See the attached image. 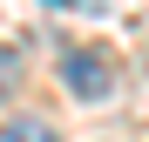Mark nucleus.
<instances>
[{
  "instance_id": "f257e3e1",
  "label": "nucleus",
  "mask_w": 149,
  "mask_h": 142,
  "mask_svg": "<svg viewBox=\"0 0 149 142\" xmlns=\"http://www.w3.org/2000/svg\"><path fill=\"white\" fill-rule=\"evenodd\" d=\"M61 81L74 102H109V61L95 47H61Z\"/></svg>"
},
{
  "instance_id": "f03ea898",
  "label": "nucleus",
  "mask_w": 149,
  "mask_h": 142,
  "mask_svg": "<svg viewBox=\"0 0 149 142\" xmlns=\"http://www.w3.org/2000/svg\"><path fill=\"white\" fill-rule=\"evenodd\" d=\"M0 142H54V129H47L41 115H14V122L0 129Z\"/></svg>"
},
{
  "instance_id": "7ed1b4c3",
  "label": "nucleus",
  "mask_w": 149,
  "mask_h": 142,
  "mask_svg": "<svg viewBox=\"0 0 149 142\" xmlns=\"http://www.w3.org/2000/svg\"><path fill=\"white\" fill-rule=\"evenodd\" d=\"M14 81H20V54H7V47H0V95H7Z\"/></svg>"
}]
</instances>
